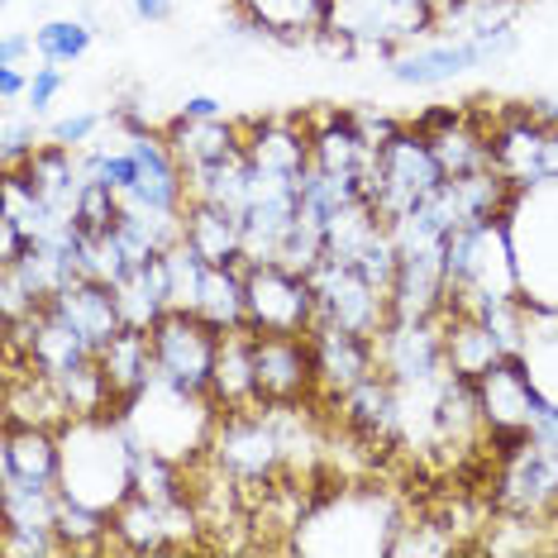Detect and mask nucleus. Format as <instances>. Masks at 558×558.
Listing matches in <instances>:
<instances>
[{
	"instance_id": "obj_1",
	"label": "nucleus",
	"mask_w": 558,
	"mask_h": 558,
	"mask_svg": "<svg viewBox=\"0 0 558 558\" xmlns=\"http://www.w3.org/2000/svg\"><path fill=\"white\" fill-rule=\"evenodd\" d=\"M62 435V477L58 492L82 506L116 515L134 497L138 439L120 415H77L58 429Z\"/></svg>"
},
{
	"instance_id": "obj_2",
	"label": "nucleus",
	"mask_w": 558,
	"mask_h": 558,
	"mask_svg": "<svg viewBox=\"0 0 558 558\" xmlns=\"http://www.w3.org/2000/svg\"><path fill=\"white\" fill-rule=\"evenodd\" d=\"M367 201L377 206V215L391 225L405 210H415L421 201H429L444 186V168L429 148V138L415 124H401L383 148L367 162Z\"/></svg>"
},
{
	"instance_id": "obj_3",
	"label": "nucleus",
	"mask_w": 558,
	"mask_h": 558,
	"mask_svg": "<svg viewBox=\"0 0 558 558\" xmlns=\"http://www.w3.org/2000/svg\"><path fill=\"white\" fill-rule=\"evenodd\" d=\"M244 301L253 335H311L315 325V282L287 263H244Z\"/></svg>"
},
{
	"instance_id": "obj_4",
	"label": "nucleus",
	"mask_w": 558,
	"mask_h": 558,
	"mask_svg": "<svg viewBox=\"0 0 558 558\" xmlns=\"http://www.w3.org/2000/svg\"><path fill=\"white\" fill-rule=\"evenodd\" d=\"M311 282H315V325H339V329H353V335L377 339L391 315H397L391 311V291H383L373 277H363L353 263L320 258Z\"/></svg>"
},
{
	"instance_id": "obj_5",
	"label": "nucleus",
	"mask_w": 558,
	"mask_h": 558,
	"mask_svg": "<svg viewBox=\"0 0 558 558\" xmlns=\"http://www.w3.org/2000/svg\"><path fill=\"white\" fill-rule=\"evenodd\" d=\"M154 339V363L158 377L196 397H210V373H215V353H220V329L196 311H168L162 320L148 329Z\"/></svg>"
},
{
	"instance_id": "obj_6",
	"label": "nucleus",
	"mask_w": 558,
	"mask_h": 558,
	"mask_svg": "<svg viewBox=\"0 0 558 558\" xmlns=\"http://www.w3.org/2000/svg\"><path fill=\"white\" fill-rule=\"evenodd\" d=\"M253 373L263 405H311L320 397L311 335H253Z\"/></svg>"
},
{
	"instance_id": "obj_7",
	"label": "nucleus",
	"mask_w": 558,
	"mask_h": 558,
	"mask_svg": "<svg viewBox=\"0 0 558 558\" xmlns=\"http://www.w3.org/2000/svg\"><path fill=\"white\" fill-rule=\"evenodd\" d=\"M373 344H377V373L391 377L397 387L425 383V377L449 367L444 363V320H401V315H391Z\"/></svg>"
},
{
	"instance_id": "obj_8",
	"label": "nucleus",
	"mask_w": 558,
	"mask_h": 558,
	"mask_svg": "<svg viewBox=\"0 0 558 558\" xmlns=\"http://www.w3.org/2000/svg\"><path fill=\"white\" fill-rule=\"evenodd\" d=\"M315 377H320V401H344L353 387H363L377 373V344L367 335L339 325H315Z\"/></svg>"
},
{
	"instance_id": "obj_9",
	"label": "nucleus",
	"mask_w": 558,
	"mask_h": 558,
	"mask_svg": "<svg viewBox=\"0 0 558 558\" xmlns=\"http://www.w3.org/2000/svg\"><path fill=\"white\" fill-rule=\"evenodd\" d=\"M473 68H482L473 34H444V39H429V44H405L387 58V77L397 86H415V92L444 86Z\"/></svg>"
},
{
	"instance_id": "obj_10",
	"label": "nucleus",
	"mask_w": 558,
	"mask_h": 558,
	"mask_svg": "<svg viewBox=\"0 0 558 558\" xmlns=\"http://www.w3.org/2000/svg\"><path fill=\"white\" fill-rule=\"evenodd\" d=\"M62 477V435L53 425H5L0 435V482H34L58 487Z\"/></svg>"
},
{
	"instance_id": "obj_11",
	"label": "nucleus",
	"mask_w": 558,
	"mask_h": 558,
	"mask_svg": "<svg viewBox=\"0 0 558 558\" xmlns=\"http://www.w3.org/2000/svg\"><path fill=\"white\" fill-rule=\"evenodd\" d=\"M234 10L263 39L311 44V39H325L335 0H234Z\"/></svg>"
},
{
	"instance_id": "obj_12",
	"label": "nucleus",
	"mask_w": 558,
	"mask_h": 558,
	"mask_svg": "<svg viewBox=\"0 0 558 558\" xmlns=\"http://www.w3.org/2000/svg\"><path fill=\"white\" fill-rule=\"evenodd\" d=\"M62 320H68L77 335L86 339L92 349L110 344V339L124 329V315H120V296L110 282H100V277H77L72 287H62L53 301H48Z\"/></svg>"
},
{
	"instance_id": "obj_13",
	"label": "nucleus",
	"mask_w": 558,
	"mask_h": 558,
	"mask_svg": "<svg viewBox=\"0 0 558 558\" xmlns=\"http://www.w3.org/2000/svg\"><path fill=\"white\" fill-rule=\"evenodd\" d=\"M96 363H100V373H106V383H110V397H116L110 415H120L124 405H130L138 391H144L158 377L154 339H148V329H134V325H124L120 335L110 339V344H100L96 349Z\"/></svg>"
},
{
	"instance_id": "obj_14",
	"label": "nucleus",
	"mask_w": 558,
	"mask_h": 558,
	"mask_svg": "<svg viewBox=\"0 0 558 558\" xmlns=\"http://www.w3.org/2000/svg\"><path fill=\"white\" fill-rule=\"evenodd\" d=\"M210 401L215 411H239L258 405V373H253V329H225L220 353L210 373Z\"/></svg>"
},
{
	"instance_id": "obj_15",
	"label": "nucleus",
	"mask_w": 558,
	"mask_h": 558,
	"mask_svg": "<svg viewBox=\"0 0 558 558\" xmlns=\"http://www.w3.org/2000/svg\"><path fill=\"white\" fill-rule=\"evenodd\" d=\"M182 239L210 263V268H220V263H244V215L230 210V206L192 201V206H186Z\"/></svg>"
},
{
	"instance_id": "obj_16",
	"label": "nucleus",
	"mask_w": 558,
	"mask_h": 558,
	"mask_svg": "<svg viewBox=\"0 0 558 558\" xmlns=\"http://www.w3.org/2000/svg\"><path fill=\"white\" fill-rule=\"evenodd\" d=\"M168 138H172V154L182 158L186 177H192V172H201V168H210V162L239 154V148H244V124H234V120H186V116H177V120L168 124Z\"/></svg>"
},
{
	"instance_id": "obj_17",
	"label": "nucleus",
	"mask_w": 558,
	"mask_h": 558,
	"mask_svg": "<svg viewBox=\"0 0 558 558\" xmlns=\"http://www.w3.org/2000/svg\"><path fill=\"white\" fill-rule=\"evenodd\" d=\"M196 315L220 329H244L248 320V301H244V263H220V268L206 272V287H201Z\"/></svg>"
},
{
	"instance_id": "obj_18",
	"label": "nucleus",
	"mask_w": 558,
	"mask_h": 558,
	"mask_svg": "<svg viewBox=\"0 0 558 558\" xmlns=\"http://www.w3.org/2000/svg\"><path fill=\"white\" fill-rule=\"evenodd\" d=\"M96 44V24L92 20H39L34 24V58L39 62H58V68H72L92 53Z\"/></svg>"
},
{
	"instance_id": "obj_19",
	"label": "nucleus",
	"mask_w": 558,
	"mask_h": 558,
	"mask_svg": "<svg viewBox=\"0 0 558 558\" xmlns=\"http://www.w3.org/2000/svg\"><path fill=\"white\" fill-rule=\"evenodd\" d=\"M162 272H168V301H172V311H196L210 263L201 258V253L186 244V239H177L172 248H162Z\"/></svg>"
},
{
	"instance_id": "obj_20",
	"label": "nucleus",
	"mask_w": 558,
	"mask_h": 558,
	"mask_svg": "<svg viewBox=\"0 0 558 558\" xmlns=\"http://www.w3.org/2000/svg\"><path fill=\"white\" fill-rule=\"evenodd\" d=\"M72 220H77L82 234H106L120 225V196L110 192L106 182H96V177H86L82 192H77V206H72Z\"/></svg>"
},
{
	"instance_id": "obj_21",
	"label": "nucleus",
	"mask_w": 558,
	"mask_h": 558,
	"mask_svg": "<svg viewBox=\"0 0 558 558\" xmlns=\"http://www.w3.org/2000/svg\"><path fill=\"white\" fill-rule=\"evenodd\" d=\"M44 138H48V130H39V116H29V120L5 116V134H0V158H5V172L24 168V162L39 154Z\"/></svg>"
},
{
	"instance_id": "obj_22",
	"label": "nucleus",
	"mask_w": 558,
	"mask_h": 558,
	"mask_svg": "<svg viewBox=\"0 0 558 558\" xmlns=\"http://www.w3.org/2000/svg\"><path fill=\"white\" fill-rule=\"evenodd\" d=\"M106 124H110V110H72V116L48 124V138L62 148H86V144H96V134Z\"/></svg>"
},
{
	"instance_id": "obj_23",
	"label": "nucleus",
	"mask_w": 558,
	"mask_h": 558,
	"mask_svg": "<svg viewBox=\"0 0 558 558\" xmlns=\"http://www.w3.org/2000/svg\"><path fill=\"white\" fill-rule=\"evenodd\" d=\"M68 92V68H58V62H44V68L29 72V92H24V110L29 116H48V110L58 106V96Z\"/></svg>"
},
{
	"instance_id": "obj_24",
	"label": "nucleus",
	"mask_w": 558,
	"mask_h": 558,
	"mask_svg": "<svg viewBox=\"0 0 558 558\" xmlns=\"http://www.w3.org/2000/svg\"><path fill=\"white\" fill-rule=\"evenodd\" d=\"M34 53V29H5L0 34V68H24V58Z\"/></svg>"
},
{
	"instance_id": "obj_25",
	"label": "nucleus",
	"mask_w": 558,
	"mask_h": 558,
	"mask_svg": "<svg viewBox=\"0 0 558 558\" xmlns=\"http://www.w3.org/2000/svg\"><path fill=\"white\" fill-rule=\"evenodd\" d=\"M177 116H186V120H230V110H225V100H220V96L196 92V96H186V100H182V110H177Z\"/></svg>"
},
{
	"instance_id": "obj_26",
	"label": "nucleus",
	"mask_w": 558,
	"mask_h": 558,
	"mask_svg": "<svg viewBox=\"0 0 558 558\" xmlns=\"http://www.w3.org/2000/svg\"><path fill=\"white\" fill-rule=\"evenodd\" d=\"M130 15L138 24H168L177 15V0H130Z\"/></svg>"
},
{
	"instance_id": "obj_27",
	"label": "nucleus",
	"mask_w": 558,
	"mask_h": 558,
	"mask_svg": "<svg viewBox=\"0 0 558 558\" xmlns=\"http://www.w3.org/2000/svg\"><path fill=\"white\" fill-rule=\"evenodd\" d=\"M24 92H29V72L24 68H0V100H5V106H20Z\"/></svg>"
},
{
	"instance_id": "obj_28",
	"label": "nucleus",
	"mask_w": 558,
	"mask_h": 558,
	"mask_svg": "<svg viewBox=\"0 0 558 558\" xmlns=\"http://www.w3.org/2000/svg\"><path fill=\"white\" fill-rule=\"evenodd\" d=\"M544 182H558V130L544 138Z\"/></svg>"
},
{
	"instance_id": "obj_29",
	"label": "nucleus",
	"mask_w": 558,
	"mask_h": 558,
	"mask_svg": "<svg viewBox=\"0 0 558 558\" xmlns=\"http://www.w3.org/2000/svg\"><path fill=\"white\" fill-rule=\"evenodd\" d=\"M425 5H435V10H439V29H444V24H449L453 15H459V20L468 15V0H425Z\"/></svg>"
}]
</instances>
